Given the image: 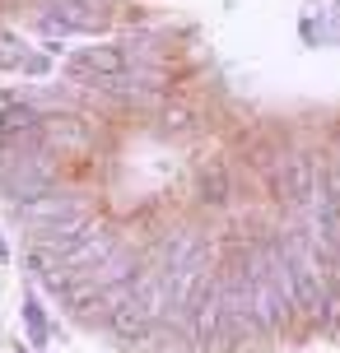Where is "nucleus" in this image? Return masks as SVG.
<instances>
[{
  "instance_id": "7ed1b4c3",
  "label": "nucleus",
  "mask_w": 340,
  "mask_h": 353,
  "mask_svg": "<svg viewBox=\"0 0 340 353\" xmlns=\"http://www.w3.org/2000/svg\"><path fill=\"white\" fill-rule=\"evenodd\" d=\"M108 23H112V14L98 0H56L47 10V28H61V33H98Z\"/></svg>"
},
{
  "instance_id": "f257e3e1",
  "label": "nucleus",
  "mask_w": 340,
  "mask_h": 353,
  "mask_svg": "<svg viewBox=\"0 0 340 353\" xmlns=\"http://www.w3.org/2000/svg\"><path fill=\"white\" fill-rule=\"evenodd\" d=\"M66 74L75 84H98V88H126V79L135 74V61L122 47H89V52H75L66 61Z\"/></svg>"
},
{
  "instance_id": "f03ea898",
  "label": "nucleus",
  "mask_w": 340,
  "mask_h": 353,
  "mask_svg": "<svg viewBox=\"0 0 340 353\" xmlns=\"http://www.w3.org/2000/svg\"><path fill=\"white\" fill-rule=\"evenodd\" d=\"M275 191L285 200L289 210H312V200H317V163L303 159V154H294V159H280L275 168Z\"/></svg>"
}]
</instances>
